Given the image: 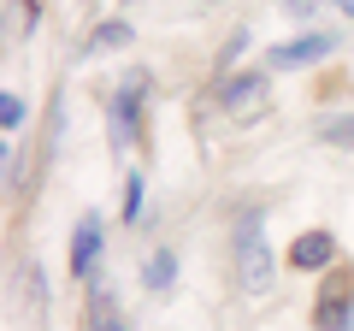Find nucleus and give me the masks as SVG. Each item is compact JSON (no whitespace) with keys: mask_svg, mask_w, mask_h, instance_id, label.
Listing matches in <instances>:
<instances>
[{"mask_svg":"<svg viewBox=\"0 0 354 331\" xmlns=\"http://www.w3.org/2000/svg\"><path fill=\"white\" fill-rule=\"evenodd\" d=\"M272 242H266V219L260 213H242L236 219V284L248 296H266L272 290Z\"/></svg>","mask_w":354,"mask_h":331,"instance_id":"nucleus-1","label":"nucleus"},{"mask_svg":"<svg viewBox=\"0 0 354 331\" xmlns=\"http://www.w3.org/2000/svg\"><path fill=\"white\" fill-rule=\"evenodd\" d=\"M290 267L330 272V267H337V237H330V231H301V237L290 242Z\"/></svg>","mask_w":354,"mask_h":331,"instance_id":"nucleus-6","label":"nucleus"},{"mask_svg":"<svg viewBox=\"0 0 354 331\" xmlns=\"http://www.w3.org/2000/svg\"><path fill=\"white\" fill-rule=\"evenodd\" d=\"M319 142H330V148H354V113H337L319 125Z\"/></svg>","mask_w":354,"mask_h":331,"instance_id":"nucleus-11","label":"nucleus"},{"mask_svg":"<svg viewBox=\"0 0 354 331\" xmlns=\"http://www.w3.org/2000/svg\"><path fill=\"white\" fill-rule=\"evenodd\" d=\"M18 24H24V36L41 24V0H18Z\"/></svg>","mask_w":354,"mask_h":331,"instance_id":"nucleus-14","label":"nucleus"},{"mask_svg":"<svg viewBox=\"0 0 354 331\" xmlns=\"http://www.w3.org/2000/svg\"><path fill=\"white\" fill-rule=\"evenodd\" d=\"M136 213H142V178L130 172L124 178V219H136Z\"/></svg>","mask_w":354,"mask_h":331,"instance_id":"nucleus-13","label":"nucleus"},{"mask_svg":"<svg viewBox=\"0 0 354 331\" xmlns=\"http://www.w3.org/2000/svg\"><path fill=\"white\" fill-rule=\"evenodd\" d=\"M313 325L319 331H354V267H330L325 284H319V302H313Z\"/></svg>","mask_w":354,"mask_h":331,"instance_id":"nucleus-2","label":"nucleus"},{"mask_svg":"<svg viewBox=\"0 0 354 331\" xmlns=\"http://www.w3.org/2000/svg\"><path fill=\"white\" fill-rule=\"evenodd\" d=\"M283 6H290L295 18H307V12H313V6H319V0H283Z\"/></svg>","mask_w":354,"mask_h":331,"instance_id":"nucleus-15","label":"nucleus"},{"mask_svg":"<svg viewBox=\"0 0 354 331\" xmlns=\"http://www.w3.org/2000/svg\"><path fill=\"white\" fill-rule=\"evenodd\" d=\"M95 260H101V213H83V225H77L71 237V278H95Z\"/></svg>","mask_w":354,"mask_h":331,"instance_id":"nucleus-7","label":"nucleus"},{"mask_svg":"<svg viewBox=\"0 0 354 331\" xmlns=\"http://www.w3.org/2000/svg\"><path fill=\"white\" fill-rule=\"evenodd\" d=\"M148 77H130L124 89H113V107H106V130H113L118 148H136L142 142V101H148Z\"/></svg>","mask_w":354,"mask_h":331,"instance_id":"nucleus-3","label":"nucleus"},{"mask_svg":"<svg viewBox=\"0 0 354 331\" xmlns=\"http://www.w3.org/2000/svg\"><path fill=\"white\" fill-rule=\"evenodd\" d=\"M88 331H124V319H118V302H113V290H106L101 278H88V319H83Z\"/></svg>","mask_w":354,"mask_h":331,"instance_id":"nucleus-8","label":"nucleus"},{"mask_svg":"<svg viewBox=\"0 0 354 331\" xmlns=\"http://www.w3.org/2000/svg\"><path fill=\"white\" fill-rule=\"evenodd\" d=\"M337 12H342V18H348V24H354V0H337Z\"/></svg>","mask_w":354,"mask_h":331,"instance_id":"nucleus-16","label":"nucleus"},{"mask_svg":"<svg viewBox=\"0 0 354 331\" xmlns=\"http://www.w3.org/2000/svg\"><path fill=\"white\" fill-rule=\"evenodd\" d=\"M0 125H6V136L18 142V130H24V101H18V89L0 95Z\"/></svg>","mask_w":354,"mask_h":331,"instance_id":"nucleus-12","label":"nucleus"},{"mask_svg":"<svg viewBox=\"0 0 354 331\" xmlns=\"http://www.w3.org/2000/svg\"><path fill=\"white\" fill-rule=\"evenodd\" d=\"M171 278H177V255L171 249H153L148 267H142V284H148V290H171Z\"/></svg>","mask_w":354,"mask_h":331,"instance_id":"nucleus-10","label":"nucleus"},{"mask_svg":"<svg viewBox=\"0 0 354 331\" xmlns=\"http://www.w3.org/2000/svg\"><path fill=\"white\" fill-rule=\"evenodd\" d=\"M330 48H337V42L325 36V30H307V36H290V42H278V48H272V71H295V65H319V60H330Z\"/></svg>","mask_w":354,"mask_h":331,"instance_id":"nucleus-5","label":"nucleus"},{"mask_svg":"<svg viewBox=\"0 0 354 331\" xmlns=\"http://www.w3.org/2000/svg\"><path fill=\"white\" fill-rule=\"evenodd\" d=\"M266 95H272V77L254 65V71H236V77H225V83H213V101L225 107V113H236V118H248L254 107H266Z\"/></svg>","mask_w":354,"mask_h":331,"instance_id":"nucleus-4","label":"nucleus"},{"mask_svg":"<svg viewBox=\"0 0 354 331\" xmlns=\"http://www.w3.org/2000/svg\"><path fill=\"white\" fill-rule=\"evenodd\" d=\"M113 48H130V24H124V18L95 24V30L83 36V48H77V53H83V60H95V53H113Z\"/></svg>","mask_w":354,"mask_h":331,"instance_id":"nucleus-9","label":"nucleus"}]
</instances>
